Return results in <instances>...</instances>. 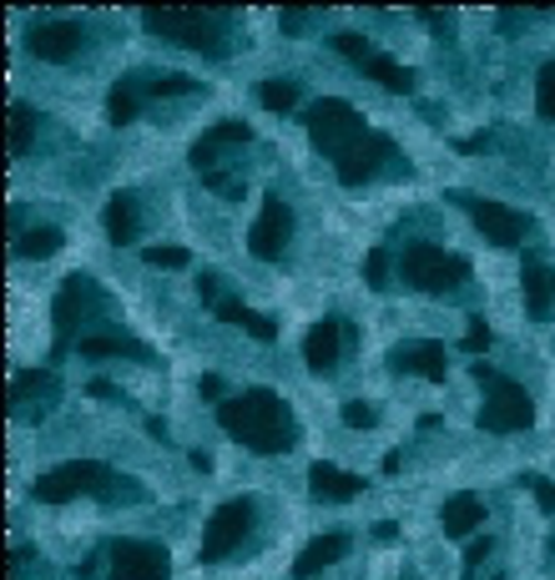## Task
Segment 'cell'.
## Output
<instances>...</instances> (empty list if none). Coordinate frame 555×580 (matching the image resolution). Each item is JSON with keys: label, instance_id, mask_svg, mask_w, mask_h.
<instances>
[{"label": "cell", "instance_id": "24", "mask_svg": "<svg viewBox=\"0 0 555 580\" xmlns=\"http://www.w3.org/2000/svg\"><path fill=\"white\" fill-rule=\"evenodd\" d=\"M349 550H354V540H349V535H319V540L303 545V556L293 560V576L298 580H313L323 566H339Z\"/></svg>", "mask_w": 555, "mask_h": 580}, {"label": "cell", "instance_id": "9", "mask_svg": "<svg viewBox=\"0 0 555 580\" xmlns=\"http://www.w3.org/2000/svg\"><path fill=\"white\" fill-rule=\"evenodd\" d=\"M399 278L419 293H449V288H460L470 278V258L460 253H445L435 243H404L399 253Z\"/></svg>", "mask_w": 555, "mask_h": 580}, {"label": "cell", "instance_id": "10", "mask_svg": "<svg viewBox=\"0 0 555 580\" xmlns=\"http://www.w3.org/2000/svg\"><path fill=\"white\" fill-rule=\"evenodd\" d=\"M253 520H258V500H227V505L213 509V520H207V530H202V545H198V560L202 566H217L223 556H233L237 545L248 540Z\"/></svg>", "mask_w": 555, "mask_h": 580}, {"label": "cell", "instance_id": "21", "mask_svg": "<svg viewBox=\"0 0 555 580\" xmlns=\"http://www.w3.org/2000/svg\"><path fill=\"white\" fill-rule=\"evenodd\" d=\"M137 233H142V202H137V192H111L107 197V237L117 248H127V243H137Z\"/></svg>", "mask_w": 555, "mask_h": 580}, {"label": "cell", "instance_id": "13", "mask_svg": "<svg viewBox=\"0 0 555 580\" xmlns=\"http://www.w3.org/2000/svg\"><path fill=\"white\" fill-rule=\"evenodd\" d=\"M107 580H167L172 556L157 540H111L107 545Z\"/></svg>", "mask_w": 555, "mask_h": 580}, {"label": "cell", "instance_id": "22", "mask_svg": "<svg viewBox=\"0 0 555 580\" xmlns=\"http://www.w3.org/2000/svg\"><path fill=\"white\" fill-rule=\"evenodd\" d=\"M76 354L82 358H137V364H152V348L137 344V339H127V333H86L82 344H76Z\"/></svg>", "mask_w": 555, "mask_h": 580}, {"label": "cell", "instance_id": "19", "mask_svg": "<svg viewBox=\"0 0 555 580\" xmlns=\"http://www.w3.org/2000/svg\"><path fill=\"white\" fill-rule=\"evenodd\" d=\"M308 495L323 500V505H343V500L364 495V474H349V470H339V464L319 460L313 470H308Z\"/></svg>", "mask_w": 555, "mask_h": 580}, {"label": "cell", "instance_id": "17", "mask_svg": "<svg viewBox=\"0 0 555 580\" xmlns=\"http://www.w3.org/2000/svg\"><path fill=\"white\" fill-rule=\"evenodd\" d=\"M31 56H41V61H72L76 51L86 46V31H82V21H36V31H31Z\"/></svg>", "mask_w": 555, "mask_h": 580}, {"label": "cell", "instance_id": "36", "mask_svg": "<svg viewBox=\"0 0 555 580\" xmlns=\"http://www.w3.org/2000/svg\"><path fill=\"white\" fill-rule=\"evenodd\" d=\"M313 21H323V11H284L278 15V25H284L288 36H298V31H308Z\"/></svg>", "mask_w": 555, "mask_h": 580}, {"label": "cell", "instance_id": "5", "mask_svg": "<svg viewBox=\"0 0 555 580\" xmlns=\"http://www.w3.org/2000/svg\"><path fill=\"white\" fill-rule=\"evenodd\" d=\"M142 25L172 46L207 51V56H227L233 41V11H142Z\"/></svg>", "mask_w": 555, "mask_h": 580}, {"label": "cell", "instance_id": "11", "mask_svg": "<svg viewBox=\"0 0 555 580\" xmlns=\"http://www.w3.org/2000/svg\"><path fill=\"white\" fill-rule=\"evenodd\" d=\"M449 202H460L465 213L474 217V227L484 233V243H495V248H520L525 233H531V217L505 207L495 197H474V192H449Z\"/></svg>", "mask_w": 555, "mask_h": 580}, {"label": "cell", "instance_id": "27", "mask_svg": "<svg viewBox=\"0 0 555 580\" xmlns=\"http://www.w3.org/2000/svg\"><path fill=\"white\" fill-rule=\"evenodd\" d=\"M61 243H66V233H61V227H31V233L15 237L11 248H15V258H51Z\"/></svg>", "mask_w": 555, "mask_h": 580}, {"label": "cell", "instance_id": "30", "mask_svg": "<svg viewBox=\"0 0 555 580\" xmlns=\"http://www.w3.org/2000/svg\"><path fill=\"white\" fill-rule=\"evenodd\" d=\"M535 111L545 121H555V61H545L541 72H535Z\"/></svg>", "mask_w": 555, "mask_h": 580}, {"label": "cell", "instance_id": "37", "mask_svg": "<svg viewBox=\"0 0 555 580\" xmlns=\"http://www.w3.org/2000/svg\"><path fill=\"white\" fill-rule=\"evenodd\" d=\"M198 298L207 303V309H217V303H223V278H217V272H202V278H198Z\"/></svg>", "mask_w": 555, "mask_h": 580}, {"label": "cell", "instance_id": "8", "mask_svg": "<svg viewBox=\"0 0 555 580\" xmlns=\"http://www.w3.org/2000/svg\"><path fill=\"white\" fill-rule=\"evenodd\" d=\"M192 92H202V82L198 76H188V72H127L107 96V117L117 121V127H127V121L142 117L147 101H162V96H192Z\"/></svg>", "mask_w": 555, "mask_h": 580}, {"label": "cell", "instance_id": "40", "mask_svg": "<svg viewBox=\"0 0 555 580\" xmlns=\"http://www.w3.org/2000/svg\"><path fill=\"white\" fill-rule=\"evenodd\" d=\"M419 21L435 25V31H449V25H455V15H449V11H419Z\"/></svg>", "mask_w": 555, "mask_h": 580}, {"label": "cell", "instance_id": "35", "mask_svg": "<svg viewBox=\"0 0 555 580\" xmlns=\"http://www.w3.org/2000/svg\"><path fill=\"white\" fill-rule=\"evenodd\" d=\"M142 258L152 262V268H188V262H192L188 248H147Z\"/></svg>", "mask_w": 555, "mask_h": 580}, {"label": "cell", "instance_id": "41", "mask_svg": "<svg viewBox=\"0 0 555 580\" xmlns=\"http://www.w3.org/2000/svg\"><path fill=\"white\" fill-rule=\"evenodd\" d=\"M188 460H192V470H202V474L213 470V454H202V450H192V454H188Z\"/></svg>", "mask_w": 555, "mask_h": 580}, {"label": "cell", "instance_id": "15", "mask_svg": "<svg viewBox=\"0 0 555 580\" xmlns=\"http://www.w3.org/2000/svg\"><path fill=\"white\" fill-rule=\"evenodd\" d=\"M11 415L21 419H36L46 415L51 404L61 399V374L56 368H21V374H11Z\"/></svg>", "mask_w": 555, "mask_h": 580}, {"label": "cell", "instance_id": "4", "mask_svg": "<svg viewBox=\"0 0 555 580\" xmlns=\"http://www.w3.org/2000/svg\"><path fill=\"white\" fill-rule=\"evenodd\" d=\"M107 313H111V298L102 293L86 272H72V278L61 283L56 303H51V323H56V348H51V358H61L66 348L82 344L86 333H96L92 323H102Z\"/></svg>", "mask_w": 555, "mask_h": 580}, {"label": "cell", "instance_id": "32", "mask_svg": "<svg viewBox=\"0 0 555 580\" xmlns=\"http://www.w3.org/2000/svg\"><path fill=\"white\" fill-rule=\"evenodd\" d=\"M495 344V333H490V323L484 319H470V329H465V354H474V358H484V348Z\"/></svg>", "mask_w": 555, "mask_h": 580}, {"label": "cell", "instance_id": "18", "mask_svg": "<svg viewBox=\"0 0 555 580\" xmlns=\"http://www.w3.org/2000/svg\"><path fill=\"white\" fill-rule=\"evenodd\" d=\"M389 368L394 374H419V379H429V384H445L449 379V354H445V344H435V339H419V344L394 348Z\"/></svg>", "mask_w": 555, "mask_h": 580}, {"label": "cell", "instance_id": "29", "mask_svg": "<svg viewBox=\"0 0 555 580\" xmlns=\"http://www.w3.org/2000/svg\"><path fill=\"white\" fill-rule=\"evenodd\" d=\"M389 262H394V253L378 243V248H369V258H364V283L374 288V293H384V288H394L389 283Z\"/></svg>", "mask_w": 555, "mask_h": 580}, {"label": "cell", "instance_id": "34", "mask_svg": "<svg viewBox=\"0 0 555 580\" xmlns=\"http://www.w3.org/2000/svg\"><path fill=\"white\" fill-rule=\"evenodd\" d=\"M490 550H495V540H490V535H484V540H470V550H465V580L480 576V566L490 560Z\"/></svg>", "mask_w": 555, "mask_h": 580}, {"label": "cell", "instance_id": "14", "mask_svg": "<svg viewBox=\"0 0 555 580\" xmlns=\"http://www.w3.org/2000/svg\"><path fill=\"white\" fill-rule=\"evenodd\" d=\"M288 243H293V207L278 192H268L258 207V223L248 227V253L263 262H278L288 253Z\"/></svg>", "mask_w": 555, "mask_h": 580}, {"label": "cell", "instance_id": "12", "mask_svg": "<svg viewBox=\"0 0 555 580\" xmlns=\"http://www.w3.org/2000/svg\"><path fill=\"white\" fill-rule=\"evenodd\" d=\"M333 51L354 61L359 72H364L369 82H378L384 92H394V96H409V92H414V72H409V66H399L394 56L374 51L364 36H359V31H339V36H333Z\"/></svg>", "mask_w": 555, "mask_h": 580}, {"label": "cell", "instance_id": "2", "mask_svg": "<svg viewBox=\"0 0 555 580\" xmlns=\"http://www.w3.org/2000/svg\"><path fill=\"white\" fill-rule=\"evenodd\" d=\"M217 425L248 444L253 454H288L298 444V425H293V409L273 389H243L233 399L217 404Z\"/></svg>", "mask_w": 555, "mask_h": 580}, {"label": "cell", "instance_id": "31", "mask_svg": "<svg viewBox=\"0 0 555 580\" xmlns=\"http://www.w3.org/2000/svg\"><path fill=\"white\" fill-rule=\"evenodd\" d=\"M343 425H349V429H374L378 409H374V404H364V399H349V404H343Z\"/></svg>", "mask_w": 555, "mask_h": 580}, {"label": "cell", "instance_id": "28", "mask_svg": "<svg viewBox=\"0 0 555 580\" xmlns=\"http://www.w3.org/2000/svg\"><path fill=\"white\" fill-rule=\"evenodd\" d=\"M298 96H303V86H298L293 76H268V82L258 86V101H263L268 111H293Z\"/></svg>", "mask_w": 555, "mask_h": 580}, {"label": "cell", "instance_id": "26", "mask_svg": "<svg viewBox=\"0 0 555 580\" xmlns=\"http://www.w3.org/2000/svg\"><path fill=\"white\" fill-rule=\"evenodd\" d=\"M6 127H11V157H25L31 147H36V127H41V117L25 101H11V111H6Z\"/></svg>", "mask_w": 555, "mask_h": 580}, {"label": "cell", "instance_id": "3", "mask_svg": "<svg viewBox=\"0 0 555 580\" xmlns=\"http://www.w3.org/2000/svg\"><path fill=\"white\" fill-rule=\"evenodd\" d=\"M31 495L41 505H66L76 495H92V500H147V490L131 480V474H117L111 464L102 460H66L56 470H46L31 485Z\"/></svg>", "mask_w": 555, "mask_h": 580}, {"label": "cell", "instance_id": "6", "mask_svg": "<svg viewBox=\"0 0 555 580\" xmlns=\"http://www.w3.org/2000/svg\"><path fill=\"white\" fill-rule=\"evenodd\" d=\"M474 384L484 389V404H480V429L484 434H520V429L535 425V399L525 394V384L505 379L500 368H490L480 358V364H470Z\"/></svg>", "mask_w": 555, "mask_h": 580}, {"label": "cell", "instance_id": "7", "mask_svg": "<svg viewBox=\"0 0 555 580\" xmlns=\"http://www.w3.org/2000/svg\"><path fill=\"white\" fill-rule=\"evenodd\" d=\"M248 142H253L248 121H213V127L202 131L198 142H192V172L202 178V187L223 192V197H243V178H237V172H223V167H227V152H233V147H248Z\"/></svg>", "mask_w": 555, "mask_h": 580}, {"label": "cell", "instance_id": "16", "mask_svg": "<svg viewBox=\"0 0 555 580\" xmlns=\"http://www.w3.org/2000/svg\"><path fill=\"white\" fill-rule=\"evenodd\" d=\"M349 344H354V329H349V319L329 313V319H319L313 329H308V339H303V364L313 368V374H333Z\"/></svg>", "mask_w": 555, "mask_h": 580}, {"label": "cell", "instance_id": "25", "mask_svg": "<svg viewBox=\"0 0 555 580\" xmlns=\"http://www.w3.org/2000/svg\"><path fill=\"white\" fill-rule=\"evenodd\" d=\"M213 313H217V319H223V323H233V329L253 333V339H258V344H273V339H278V323H273L268 313L248 309V303H243V298H223V303H217Z\"/></svg>", "mask_w": 555, "mask_h": 580}, {"label": "cell", "instance_id": "38", "mask_svg": "<svg viewBox=\"0 0 555 580\" xmlns=\"http://www.w3.org/2000/svg\"><path fill=\"white\" fill-rule=\"evenodd\" d=\"M198 394H202V399H217V404H223V399H233V394H227V389H223V379H217V374H202V384H198Z\"/></svg>", "mask_w": 555, "mask_h": 580}, {"label": "cell", "instance_id": "20", "mask_svg": "<svg viewBox=\"0 0 555 580\" xmlns=\"http://www.w3.org/2000/svg\"><path fill=\"white\" fill-rule=\"evenodd\" d=\"M520 288H525V313H531L535 323H545L555 313V268L551 262H525L520 268Z\"/></svg>", "mask_w": 555, "mask_h": 580}, {"label": "cell", "instance_id": "1", "mask_svg": "<svg viewBox=\"0 0 555 580\" xmlns=\"http://www.w3.org/2000/svg\"><path fill=\"white\" fill-rule=\"evenodd\" d=\"M308 142L319 147L323 157L333 162V178L343 187H364L384 172V162H399V147L384 137V131H369L364 117H359L343 96H323L303 111Z\"/></svg>", "mask_w": 555, "mask_h": 580}, {"label": "cell", "instance_id": "23", "mask_svg": "<svg viewBox=\"0 0 555 580\" xmlns=\"http://www.w3.org/2000/svg\"><path fill=\"white\" fill-rule=\"evenodd\" d=\"M439 525H445V535L449 540H465V535H474L484 525V500L480 495H449L445 500V509H439Z\"/></svg>", "mask_w": 555, "mask_h": 580}, {"label": "cell", "instance_id": "39", "mask_svg": "<svg viewBox=\"0 0 555 580\" xmlns=\"http://www.w3.org/2000/svg\"><path fill=\"white\" fill-rule=\"evenodd\" d=\"M86 394H92V399H117V404H127V394H121L117 384H107V379H92V384H86Z\"/></svg>", "mask_w": 555, "mask_h": 580}, {"label": "cell", "instance_id": "42", "mask_svg": "<svg viewBox=\"0 0 555 580\" xmlns=\"http://www.w3.org/2000/svg\"><path fill=\"white\" fill-rule=\"evenodd\" d=\"M484 142H490V137H465L460 152H484Z\"/></svg>", "mask_w": 555, "mask_h": 580}, {"label": "cell", "instance_id": "33", "mask_svg": "<svg viewBox=\"0 0 555 580\" xmlns=\"http://www.w3.org/2000/svg\"><path fill=\"white\" fill-rule=\"evenodd\" d=\"M520 485L531 490V495H535V505H541L545 515H555V485H551V480H545V474H525Z\"/></svg>", "mask_w": 555, "mask_h": 580}]
</instances>
